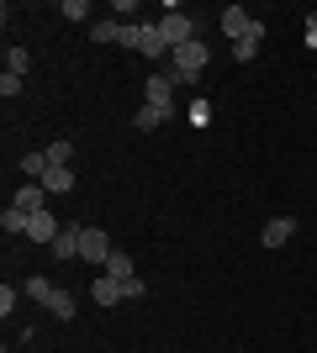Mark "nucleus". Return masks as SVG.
I'll list each match as a JSON object with an SVG mask.
<instances>
[{"label": "nucleus", "mask_w": 317, "mask_h": 353, "mask_svg": "<svg viewBox=\"0 0 317 353\" xmlns=\"http://www.w3.org/2000/svg\"><path fill=\"white\" fill-rule=\"evenodd\" d=\"M59 16H64V21H85V16H90V6H85V0H64Z\"/></svg>", "instance_id": "21"}, {"label": "nucleus", "mask_w": 317, "mask_h": 353, "mask_svg": "<svg viewBox=\"0 0 317 353\" xmlns=\"http://www.w3.org/2000/svg\"><path fill=\"white\" fill-rule=\"evenodd\" d=\"M90 32H95V43H122V32H127V27H122V21H111V16H101Z\"/></svg>", "instance_id": "18"}, {"label": "nucleus", "mask_w": 317, "mask_h": 353, "mask_svg": "<svg viewBox=\"0 0 317 353\" xmlns=\"http://www.w3.org/2000/svg\"><path fill=\"white\" fill-rule=\"evenodd\" d=\"M27 69H32L27 48H6V74H21V79H27Z\"/></svg>", "instance_id": "19"}, {"label": "nucleus", "mask_w": 317, "mask_h": 353, "mask_svg": "<svg viewBox=\"0 0 317 353\" xmlns=\"http://www.w3.org/2000/svg\"><path fill=\"white\" fill-rule=\"evenodd\" d=\"M143 290H148L143 280H127V285H122V295H127V301H143Z\"/></svg>", "instance_id": "25"}, {"label": "nucleus", "mask_w": 317, "mask_h": 353, "mask_svg": "<svg viewBox=\"0 0 317 353\" xmlns=\"http://www.w3.org/2000/svg\"><path fill=\"white\" fill-rule=\"evenodd\" d=\"M11 206H16V211H27V216H32V211H48V190H43V185H16Z\"/></svg>", "instance_id": "9"}, {"label": "nucleus", "mask_w": 317, "mask_h": 353, "mask_svg": "<svg viewBox=\"0 0 317 353\" xmlns=\"http://www.w3.org/2000/svg\"><path fill=\"white\" fill-rule=\"evenodd\" d=\"M64 232V221H53V211H32V221H27V237L32 243H48L53 248V237Z\"/></svg>", "instance_id": "8"}, {"label": "nucleus", "mask_w": 317, "mask_h": 353, "mask_svg": "<svg viewBox=\"0 0 317 353\" xmlns=\"http://www.w3.org/2000/svg\"><path fill=\"white\" fill-rule=\"evenodd\" d=\"M53 290H59V285H48L43 274H32V280L21 285V295H27V301H37V306H48V301H53Z\"/></svg>", "instance_id": "16"}, {"label": "nucleus", "mask_w": 317, "mask_h": 353, "mask_svg": "<svg viewBox=\"0 0 317 353\" xmlns=\"http://www.w3.org/2000/svg\"><path fill=\"white\" fill-rule=\"evenodd\" d=\"M79 248H85V227H64L53 237V259H79Z\"/></svg>", "instance_id": "10"}, {"label": "nucleus", "mask_w": 317, "mask_h": 353, "mask_svg": "<svg viewBox=\"0 0 317 353\" xmlns=\"http://www.w3.org/2000/svg\"><path fill=\"white\" fill-rule=\"evenodd\" d=\"M43 153H48V163H53V169H75V143H69V137H53Z\"/></svg>", "instance_id": "14"}, {"label": "nucleus", "mask_w": 317, "mask_h": 353, "mask_svg": "<svg viewBox=\"0 0 317 353\" xmlns=\"http://www.w3.org/2000/svg\"><path fill=\"white\" fill-rule=\"evenodd\" d=\"M27 211H16V206H6V211H0V227H6V232H27Z\"/></svg>", "instance_id": "20"}, {"label": "nucleus", "mask_w": 317, "mask_h": 353, "mask_svg": "<svg viewBox=\"0 0 317 353\" xmlns=\"http://www.w3.org/2000/svg\"><path fill=\"white\" fill-rule=\"evenodd\" d=\"M90 295H95V306H117V301H127V295H122V285L111 280V274H95V280H90Z\"/></svg>", "instance_id": "11"}, {"label": "nucleus", "mask_w": 317, "mask_h": 353, "mask_svg": "<svg viewBox=\"0 0 317 353\" xmlns=\"http://www.w3.org/2000/svg\"><path fill=\"white\" fill-rule=\"evenodd\" d=\"M296 227H302L296 216H270V221H265V232H259V243H265V248H286L291 237H296Z\"/></svg>", "instance_id": "7"}, {"label": "nucleus", "mask_w": 317, "mask_h": 353, "mask_svg": "<svg viewBox=\"0 0 317 353\" xmlns=\"http://www.w3.org/2000/svg\"><path fill=\"white\" fill-rule=\"evenodd\" d=\"M16 301H21V290H11V285H0V316H11Z\"/></svg>", "instance_id": "24"}, {"label": "nucleus", "mask_w": 317, "mask_h": 353, "mask_svg": "<svg viewBox=\"0 0 317 353\" xmlns=\"http://www.w3.org/2000/svg\"><path fill=\"white\" fill-rule=\"evenodd\" d=\"M159 37H164V43H169V53H175V48L196 43V37H201V27H196V16L169 11V16H159Z\"/></svg>", "instance_id": "3"}, {"label": "nucleus", "mask_w": 317, "mask_h": 353, "mask_svg": "<svg viewBox=\"0 0 317 353\" xmlns=\"http://www.w3.org/2000/svg\"><path fill=\"white\" fill-rule=\"evenodd\" d=\"M37 185H43L48 195H69V190L79 185V179H75V169H48V174L37 179Z\"/></svg>", "instance_id": "12"}, {"label": "nucleus", "mask_w": 317, "mask_h": 353, "mask_svg": "<svg viewBox=\"0 0 317 353\" xmlns=\"http://www.w3.org/2000/svg\"><path fill=\"white\" fill-rule=\"evenodd\" d=\"M111 237H106V227H85V248H79V259L90 269H106V259H111Z\"/></svg>", "instance_id": "5"}, {"label": "nucleus", "mask_w": 317, "mask_h": 353, "mask_svg": "<svg viewBox=\"0 0 317 353\" xmlns=\"http://www.w3.org/2000/svg\"><path fill=\"white\" fill-rule=\"evenodd\" d=\"M254 53H259V43H254V37H243V43H233V59H238V63H254Z\"/></svg>", "instance_id": "22"}, {"label": "nucleus", "mask_w": 317, "mask_h": 353, "mask_svg": "<svg viewBox=\"0 0 317 353\" xmlns=\"http://www.w3.org/2000/svg\"><path fill=\"white\" fill-rule=\"evenodd\" d=\"M175 117V111H164V105H137V132H153V127H164V121Z\"/></svg>", "instance_id": "15"}, {"label": "nucleus", "mask_w": 317, "mask_h": 353, "mask_svg": "<svg viewBox=\"0 0 317 353\" xmlns=\"http://www.w3.org/2000/svg\"><path fill=\"white\" fill-rule=\"evenodd\" d=\"M48 311H53L59 322H75V316H79V311H75V295H69V290H53V301H48Z\"/></svg>", "instance_id": "17"}, {"label": "nucleus", "mask_w": 317, "mask_h": 353, "mask_svg": "<svg viewBox=\"0 0 317 353\" xmlns=\"http://www.w3.org/2000/svg\"><path fill=\"white\" fill-rule=\"evenodd\" d=\"M101 274H111V280H117V285H127V280H137V264H133V259H127V253H111V259H106V269H101Z\"/></svg>", "instance_id": "13"}, {"label": "nucleus", "mask_w": 317, "mask_h": 353, "mask_svg": "<svg viewBox=\"0 0 317 353\" xmlns=\"http://www.w3.org/2000/svg\"><path fill=\"white\" fill-rule=\"evenodd\" d=\"M222 37H233V43L254 37V43H265V21H259V16H249L243 6H227V11H222Z\"/></svg>", "instance_id": "4"}, {"label": "nucleus", "mask_w": 317, "mask_h": 353, "mask_svg": "<svg viewBox=\"0 0 317 353\" xmlns=\"http://www.w3.org/2000/svg\"><path fill=\"white\" fill-rule=\"evenodd\" d=\"M206 59H211V48L196 37V43H185V48H175V53H169V69H164V74L175 79V85H196L201 74H206Z\"/></svg>", "instance_id": "1"}, {"label": "nucleus", "mask_w": 317, "mask_h": 353, "mask_svg": "<svg viewBox=\"0 0 317 353\" xmlns=\"http://www.w3.org/2000/svg\"><path fill=\"white\" fill-rule=\"evenodd\" d=\"M143 105H164V111H175V79H169L164 69L148 74V85H143Z\"/></svg>", "instance_id": "6"}, {"label": "nucleus", "mask_w": 317, "mask_h": 353, "mask_svg": "<svg viewBox=\"0 0 317 353\" xmlns=\"http://www.w3.org/2000/svg\"><path fill=\"white\" fill-rule=\"evenodd\" d=\"M0 95L16 101V95H21V74H0Z\"/></svg>", "instance_id": "23"}, {"label": "nucleus", "mask_w": 317, "mask_h": 353, "mask_svg": "<svg viewBox=\"0 0 317 353\" xmlns=\"http://www.w3.org/2000/svg\"><path fill=\"white\" fill-rule=\"evenodd\" d=\"M122 48H133L143 59H169V43L159 37V21H133V27L122 32Z\"/></svg>", "instance_id": "2"}]
</instances>
